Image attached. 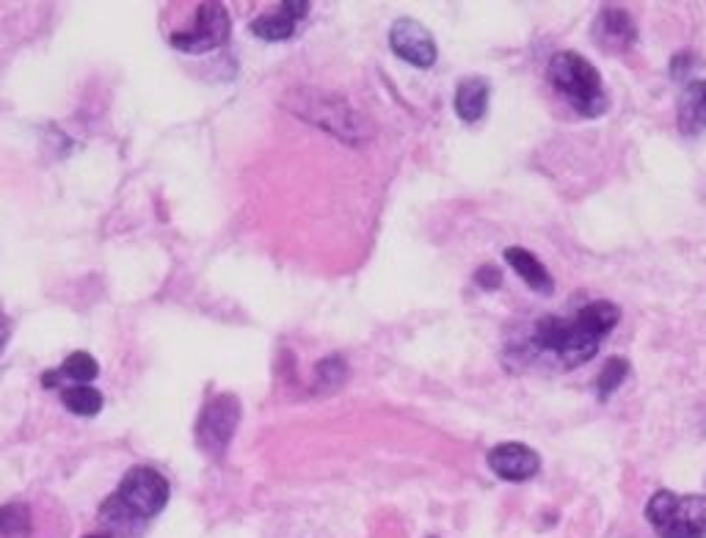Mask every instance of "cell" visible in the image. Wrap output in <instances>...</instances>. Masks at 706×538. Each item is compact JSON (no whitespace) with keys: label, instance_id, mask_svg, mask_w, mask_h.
Listing matches in <instances>:
<instances>
[{"label":"cell","instance_id":"25","mask_svg":"<svg viewBox=\"0 0 706 538\" xmlns=\"http://www.w3.org/2000/svg\"><path fill=\"white\" fill-rule=\"evenodd\" d=\"M83 538H108V536H83Z\"/></svg>","mask_w":706,"mask_h":538},{"label":"cell","instance_id":"1","mask_svg":"<svg viewBox=\"0 0 706 538\" xmlns=\"http://www.w3.org/2000/svg\"><path fill=\"white\" fill-rule=\"evenodd\" d=\"M618 321V307L613 301L599 298V301H591L582 310H577L575 318H539L533 329V345L555 356L566 370H575L582 362L597 356L599 343L613 332Z\"/></svg>","mask_w":706,"mask_h":538},{"label":"cell","instance_id":"13","mask_svg":"<svg viewBox=\"0 0 706 538\" xmlns=\"http://www.w3.org/2000/svg\"><path fill=\"white\" fill-rule=\"evenodd\" d=\"M506 260H508V265H511V268L522 276L524 285H528L530 290L544 293V296H549V293L555 290V279H552V274L546 271V265L541 263L533 252H528V249H522V247H508Z\"/></svg>","mask_w":706,"mask_h":538},{"label":"cell","instance_id":"20","mask_svg":"<svg viewBox=\"0 0 706 538\" xmlns=\"http://www.w3.org/2000/svg\"><path fill=\"white\" fill-rule=\"evenodd\" d=\"M315 376H317V384H315L317 390L334 392L339 384L345 381V376H348V367H345V362L339 359V356H328V359H323L321 365H317Z\"/></svg>","mask_w":706,"mask_h":538},{"label":"cell","instance_id":"16","mask_svg":"<svg viewBox=\"0 0 706 538\" xmlns=\"http://www.w3.org/2000/svg\"><path fill=\"white\" fill-rule=\"evenodd\" d=\"M61 403L78 417H94V414L103 412V396L86 384H78V387H67L61 392Z\"/></svg>","mask_w":706,"mask_h":538},{"label":"cell","instance_id":"22","mask_svg":"<svg viewBox=\"0 0 706 538\" xmlns=\"http://www.w3.org/2000/svg\"><path fill=\"white\" fill-rule=\"evenodd\" d=\"M690 67H693V56H690V53H679L671 61V75L673 78H684Z\"/></svg>","mask_w":706,"mask_h":538},{"label":"cell","instance_id":"23","mask_svg":"<svg viewBox=\"0 0 706 538\" xmlns=\"http://www.w3.org/2000/svg\"><path fill=\"white\" fill-rule=\"evenodd\" d=\"M58 381H61V373L58 370H47L45 376H42V387H45V390H56Z\"/></svg>","mask_w":706,"mask_h":538},{"label":"cell","instance_id":"9","mask_svg":"<svg viewBox=\"0 0 706 538\" xmlns=\"http://www.w3.org/2000/svg\"><path fill=\"white\" fill-rule=\"evenodd\" d=\"M488 467H491L502 481L519 483L539 476L541 458L533 447L522 445V442H502V445L488 450Z\"/></svg>","mask_w":706,"mask_h":538},{"label":"cell","instance_id":"10","mask_svg":"<svg viewBox=\"0 0 706 538\" xmlns=\"http://www.w3.org/2000/svg\"><path fill=\"white\" fill-rule=\"evenodd\" d=\"M593 42L604 53H626L638 42V25L624 9L607 7L593 23Z\"/></svg>","mask_w":706,"mask_h":538},{"label":"cell","instance_id":"15","mask_svg":"<svg viewBox=\"0 0 706 538\" xmlns=\"http://www.w3.org/2000/svg\"><path fill=\"white\" fill-rule=\"evenodd\" d=\"M488 94H491V87H488L486 78H464L455 89V114H459L461 122H481L486 116L488 108Z\"/></svg>","mask_w":706,"mask_h":538},{"label":"cell","instance_id":"24","mask_svg":"<svg viewBox=\"0 0 706 538\" xmlns=\"http://www.w3.org/2000/svg\"><path fill=\"white\" fill-rule=\"evenodd\" d=\"M7 340H9V318L3 316V310H0V351H3Z\"/></svg>","mask_w":706,"mask_h":538},{"label":"cell","instance_id":"8","mask_svg":"<svg viewBox=\"0 0 706 538\" xmlns=\"http://www.w3.org/2000/svg\"><path fill=\"white\" fill-rule=\"evenodd\" d=\"M390 47L397 58L408 61L417 69H431L437 64L439 50L433 34L417 20L401 18L390 28Z\"/></svg>","mask_w":706,"mask_h":538},{"label":"cell","instance_id":"14","mask_svg":"<svg viewBox=\"0 0 706 538\" xmlns=\"http://www.w3.org/2000/svg\"><path fill=\"white\" fill-rule=\"evenodd\" d=\"M676 119L684 136L706 133V81H695L684 89V94L679 98Z\"/></svg>","mask_w":706,"mask_h":538},{"label":"cell","instance_id":"7","mask_svg":"<svg viewBox=\"0 0 706 538\" xmlns=\"http://www.w3.org/2000/svg\"><path fill=\"white\" fill-rule=\"evenodd\" d=\"M230 14H227V9L221 7V3H201L199 9H196V23L190 25L188 31H177V34H172V47H177V50L183 53H210L216 50V47L227 45V39H230Z\"/></svg>","mask_w":706,"mask_h":538},{"label":"cell","instance_id":"6","mask_svg":"<svg viewBox=\"0 0 706 538\" xmlns=\"http://www.w3.org/2000/svg\"><path fill=\"white\" fill-rule=\"evenodd\" d=\"M121 500L136 511L141 519H152L155 514H161L169 503V481L152 467H132L125 472L119 489H116Z\"/></svg>","mask_w":706,"mask_h":538},{"label":"cell","instance_id":"19","mask_svg":"<svg viewBox=\"0 0 706 538\" xmlns=\"http://www.w3.org/2000/svg\"><path fill=\"white\" fill-rule=\"evenodd\" d=\"M58 373L67 378H72V381H78V384H86V381H94V378H97L100 365L92 354H86V351H76V354H69L67 359H63L61 370Z\"/></svg>","mask_w":706,"mask_h":538},{"label":"cell","instance_id":"21","mask_svg":"<svg viewBox=\"0 0 706 538\" xmlns=\"http://www.w3.org/2000/svg\"><path fill=\"white\" fill-rule=\"evenodd\" d=\"M475 282L483 287V290H497L502 285V274L497 265H481L475 271Z\"/></svg>","mask_w":706,"mask_h":538},{"label":"cell","instance_id":"3","mask_svg":"<svg viewBox=\"0 0 706 538\" xmlns=\"http://www.w3.org/2000/svg\"><path fill=\"white\" fill-rule=\"evenodd\" d=\"M549 81L552 87L560 94H566V100L571 103V108L577 114L588 116H602L610 108L607 92L602 87V75L593 67L591 61L580 56L575 50L555 53L549 61Z\"/></svg>","mask_w":706,"mask_h":538},{"label":"cell","instance_id":"11","mask_svg":"<svg viewBox=\"0 0 706 538\" xmlns=\"http://www.w3.org/2000/svg\"><path fill=\"white\" fill-rule=\"evenodd\" d=\"M306 12H310V3H306V0H288V3H281L279 12L263 14V18L252 20L248 28H252V34L259 36V39H290V36L296 34V23L304 20Z\"/></svg>","mask_w":706,"mask_h":538},{"label":"cell","instance_id":"4","mask_svg":"<svg viewBox=\"0 0 706 538\" xmlns=\"http://www.w3.org/2000/svg\"><path fill=\"white\" fill-rule=\"evenodd\" d=\"M646 519L660 538H706V497L660 489L646 505Z\"/></svg>","mask_w":706,"mask_h":538},{"label":"cell","instance_id":"17","mask_svg":"<svg viewBox=\"0 0 706 538\" xmlns=\"http://www.w3.org/2000/svg\"><path fill=\"white\" fill-rule=\"evenodd\" d=\"M31 530V508L20 500L0 505V536L3 538H23Z\"/></svg>","mask_w":706,"mask_h":538},{"label":"cell","instance_id":"2","mask_svg":"<svg viewBox=\"0 0 706 538\" xmlns=\"http://www.w3.org/2000/svg\"><path fill=\"white\" fill-rule=\"evenodd\" d=\"M281 105L288 111H293L299 119L332 133L334 138L350 144V147H359V144L373 136V125H370L354 105H348V100L337 98V94L332 92L296 89V92L285 94Z\"/></svg>","mask_w":706,"mask_h":538},{"label":"cell","instance_id":"18","mask_svg":"<svg viewBox=\"0 0 706 538\" xmlns=\"http://www.w3.org/2000/svg\"><path fill=\"white\" fill-rule=\"evenodd\" d=\"M629 376V362L624 356H613L607 359V365L602 367V373L597 376V390H599V401H607L615 390H618L624 378Z\"/></svg>","mask_w":706,"mask_h":538},{"label":"cell","instance_id":"5","mask_svg":"<svg viewBox=\"0 0 706 538\" xmlns=\"http://www.w3.org/2000/svg\"><path fill=\"white\" fill-rule=\"evenodd\" d=\"M241 423V401L232 392H221L201 409L196 420V442L210 456H221Z\"/></svg>","mask_w":706,"mask_h":538},{"label":"cell","instance_id":"12","mask_svg":"<svg viewBox=\"0 0 706 538\" xmlns=\"http://www.w3.org/2000/svg\"><path fill=\"white\" fill-rule=\"evenodd\" d=\"M97 522L100 527L105 530V536H116V538H130L138 536V533L144 530L147 519L136 514L119 494H111V497L103 500L97 511Z\"/></svg>","mask_w":706,"mask_h":538}]
</instances>
